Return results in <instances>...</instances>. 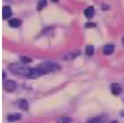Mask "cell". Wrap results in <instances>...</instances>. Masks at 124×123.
<instances>
[{"mask_svg":"<svg viewBox=\"0 0 124 123\" xmlns=\"http://www.w3.org/2000/svg\"><path fill=\"white\" fill-rule=\"evenodd\" d=\"M38 67L40 69H42L44 72H53V71H58L61 69V66L58 65L57 63L51 62V61H47V62H43L41 63Z\"/></svg>","mask_w":124,"mask_h":123,"instance_id":"1","label":"cell"},{"mask_svg":"<svg viewBox=\"0 0 124 123\" xmlns=\"http://www.w3.org/2000/svg\"><path fill=\"white\" fill-rule=\"evenodd\" d=\"M45 72L40 69L39 67L37 68H24L23 70V76H25V77H29V78H37L39 76L43 75Z\"/></svg>","mask_w":124,"mask_h":123,"instance_id":"2","label":"cell"},{"mask_svg":"<svg viewBox=\"0 0 124 123\" xmlns=\"http://www.w3.org/2000/svg\"><path fill=\"white\" fill-rule=\"evenodd\" d=\"M16 83L13 80H6V81H4V84H3V88L4 90H6L8 92H13L15 89H16Z\"/></svg>","mask_w":124,"mask_h":123,"instance_id":"3","label":"cell"},{"mask_svg":"<svg viewBox=\"0 0 124 123\" xmlns=\"http://www.w3.org/2000/svg\"><path fill=\"white\" fill-rule=\"evenodd\" d=\"M111 92H112V94L113 95H115V96H118V95H120L121 94V92H122V88H121V85L119 84H112L111 85Z\"/></svg>","mask_w":124,"mask_h":123,"instance_id":"4","label":"cell"},{"mask_svg":"<svg viewBox=\"0 0 124 123\" xmlns=\"http://www.w3.org/2000/svg\"><path fill=\"white\" fill-rule=\"evenodd\" d=\"M12 15V11H11V9H10L9 6H3L2 8V17L4 19H6L8 17H10Z\"/></svg>","mask_w":124,"mask_h":123,"instance_id":"5","label":"cell"},{"mask_svg":"<svg viewBox=\"0 0 124 123\" xmlns=\"http://www.w3.org/2000/svg\"><path fill=\"white\" fill-rule=\"evenodd\" d=\"M104 122H105V117L96 116V117H93V118L89 119L86 123H104Z\"/></svg>","mask_w":124,"mask_h":123,"instance_id":"6","label":"cell"},{"mask_svg":"<svg viewBox=\"0 0 124 123\" xmlns=\"http://www.w3.org/2000/svg\"><path fill=\"white\" fill-rule=\"evenodd\" d=\"M8 24L10 25L11 28H18L20 24H22V20L18 19V18H12L8 22Z\"/></svg>","mask_w":124,"mask_h":123,"instance_id":"7","label":"cell"},{"mask_svg":"<svg viewBox=\"0 0 124 123\" xmlns=\"http://www.w3.org/2000/svg\"><path fill=\"white\" fill-rule=\"evenodd\" d=\"M79 54H80L79 51H75V52H72V53H69V54L65 55L64 57H63V59H65V60H72V59L76 58Z\"/></svg>","mask_w":124,"mask_h":123,"instance_id":"8","label":"cell"},{"mask_svg":"<svg viewBox=\"0 0 124 123\" xmlns=\"http://www.w3.org/2000/svg\"><path fill=\"white\" fill-rule=\"evenodd\" d=\"M85 16L89 17V18L93 17V16H94V14H95V9H94V7L90 6V7L85 8Z\"/></svg>","mask_w":124,"mask_h":123,"instance_id":"9","label":"cell"},{"mask_svg":"<svg viewBox=\"0 0 124 123\" xmlns=\"http://www.w3.org/2000/svg\"><path fill=\"white\" fill-rule=\"evenodd\" d=\"M103 51H104L105 55H110V54L113 53V51H114V46L113 45H106Z\"/></svg>","mask_w":124,"mask_h":123,"instance_id":"10","label":"cell"},{"mask_svg":"<svg viewBox=\"0 0 124 123\" xmlns=\"http://www.w3.org/2000/svg\"><path fill=\"white\" fill-rule=\"evenodd\" d=\"M18 107L23 110H28L29 108V104H28V101L27 100H20L18 102Z\"/></svg>","mask_w":124,"mask_h":123,"instance_id":"11","label":"cell"},{"mask_svg":"<svg viewBox=\"0 0 124 123\" xmlns=\"http://www.w3.org/2000/svg\"><path fill=\"white\" fill-rule=\"evenodd\" d=\"M20 114H11V115H8L7 117V120L10 122H13V121H17L20 119Z\"/></svg>","mask_w":124,"mask_h":123,"instance_id":"12","label":"cell"},{"mask_svg":"<svg viewBox=\"0 0 124 123\" xmlns=\"http://www.w3.org/2000/svg\"><path fill=\"white\" fill-rule=\"evenodd\" d=\"M46 5H47V0H40V1L38 2V4H37V9L38 10L43 9Z\"/></svg>","mask_w":124,"mask_h":123,"instance_id":"13","label":"cell"},{"mask_svg":"<svg viewBox=\"0 0 124 123\" xmlns=\"http://www.w3.org/2000/svg\"><path fill=\"white\" fill-rule=\"evenodd\" d=\"M85 54L87 56H92L93 54H94V47H93L92 45L86 46V48H85Z\"/></svg>","mask_w":124,"mask_h":123,"instance_id":"14","label":"cell"},{"mask_svg":"<svg viewBox=\"0 0 124 123\" xmlns=\"http://www.w3.org/2000/svg\"><path fill=\"white\" fill-rule=\"evenodd\" d=\"M57 123H71V119L68 117H61L57 120Z\"/></svg>","mask_w":124,"mask_h":123,"instance_id":"15","label":"cell"},{"mask_svg":"<svg viewBox=\"0 0 124 123\" xmlns=\"http://www.w3.org/2000/svg\"><path fill=\"white\" fill-rule=\"evenodd\" d=\"M20 60H22V62H23V63H31L32 62V59L29 58V57H25V56H22V57H20Z\"/></svg>","mask_w":124,"mask_h":123,"instance_id":"16","label":"cell"},{"mask_svg":"<svg viewBox=\"0 0 124 123\" xmlns=\"http://www.w3.org/2000/svg\"><path fill=\"white\" fill-rule=\"evenodd\" d=\"M102 9H109V5H107V4H103L102 5Z\"/></svg>","mask_w":124,"mask_h":123,"instance_id":"17","label":"cell"},{"mask_svg":"<svg viewBox=\"0 0 124 123\" xmlns=\"http://www.w3.org/2000/svg\"><path fill=\"white\" fill-rule=\"evenodd\" d=\"M91 27H95L94 23H86L85 24V28H91Z\"/></svg>","mask_w":124,"mask_h":123,"instance_id":"18","label":"cell"},{"mask_svg":"<svg viewBox=\"0 0 124 123\" xmlns=\"http://www.w3.org/2000/svg\"><path fill=\"white\" fill-rule=\"evenodd\" d=\"M120 115H121V116H122V117H124V110H123V111H121V112H120Z\"/></svg>","mask_w":124,"mask_h":123,"instance_id":"19","label":"cell"},{"mask_svg":"<svg viewBox=\"0 0 124 123\" xmlns=\"http://www.w3.org/2000/svg\"><path fill=\"white\" fill-rule=\"evenodd\" d=\"M52 1H53V2H57V1H58V0H52Z\"/></svg>","mask_w":124,"mask_h":123,"instance_id":"20","label":"cell"},{"mask_svg":"<svg viewBox=\"0 0 124 123\" xmlns=\"http://www.w3.org/2000/svg\"><path fill=\"white\" fill-rule=\"evenodd\" d=\"M111 123H117V121H112Z\"/></svg>","mask_w":124,"mask_h":123,"instance_id":"21","label":"cell"},{"mask_svg":"<svg viewBox=\"0 0 124 123\" xmlns=\"http://www.w3.org/2000/svg\"><path fill=\"white\" fill-rule=\"evenodd\" d=\"M123 45H124V38H123Z\"/></svg>","mask_w":124,"mask_h":123,"instance_id":"22","label":"cell"}]
</instances>
